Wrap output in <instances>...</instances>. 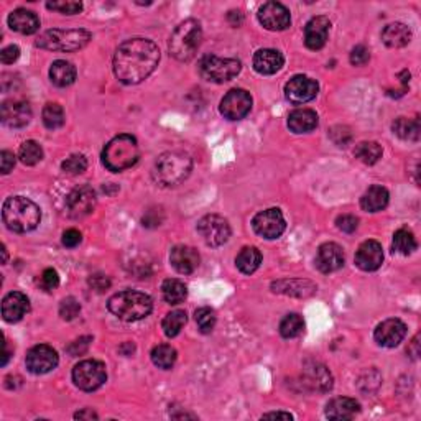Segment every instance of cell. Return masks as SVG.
I'll return each mask as SVG.
<instances>
[{
    "label": "cell",
    "instance_id": "1",
    "mask_svg": "<svg viewBox=\"0 0 421 421\" xmlns=\"http://www.w3.org/2000/svg\"><path fill=\"white\" fill-rule=\"evenodd\" d=\"M160 61V50L145 38L127 40L114 56V73L124 84H138L146 79Z\"/></svg>",
    "mask_w": 421,
    "mask_h": 421
},
{
    "label": "cell",
    "instance_id": "2",
    "mask_svg": "<svg viewBox=\"0 0 421 421\" xmlns=\"http://www.w3.org/2000/svg\"><path fill=\"white\" fill-rule=\"evenodd\" d=\"M193 170V160L191 157L181 150H171L160 155L155 162L152 177L157 185L163 188L177 186L190 177Z\"/></svg>",
    "mask_w": 421,
    "mask_h": 421
},
{
    "label": "cell",
    "instance_id": "3",
    "mask_svg": "<svg viewBox=\"0 0 421 421\" xmlns=\"http://www.w3.org/2000/svg\"><path fill=\"white\" fill-rule=\"evenodd\" d=\"M2 219L10 231L25 234L34 231L42 219V211L31 199L23 196H14L3 203Z\"/></svg>",
    "mask_w": 421,
    "mask_h": 421
},
{
    "label": "cell",
    "instance_id": "4",
    "mask_svg": "<svg viewBox=\"0 0 421 421\" xmlns=\"http://www.w3.org/2000/svg\"><path fill=\"white\" fill-rule=\"evenodd\" d=\"M107 308L118 320L132 322L149 316L153 309V301L145 293L125 290L109 298Z\"/></svg>",
    "mask_w": 421,
    "mask_h": 421
},
{
    "label": "cell",
    "instance_id": "5",
    "mask_svg": "<svg viewBox=\"0 0 421 421\" xmlns=\"http://www.w3.org/2000/svg\"><path fill=\"white\" fill-rule=\"evenodd\" d=\"M140 157L137 138L129 133H122L114 137L102 150V163L105 168L114 173H120L130 166H133Z\"/></svg>",
    "mask_w": 421,
    "mask_h": 421
},
{
    "label": "cell",
    "instance_id": "6",
    "mask_svg": "<svg viewBox=\"0 0 421 421\" xmlns=\"http://www.w3.org/2000/svg\"><path fill=\"white\" fill-rule=\"evenodd\" d=\"M203 40V30L199 22L190 18L179 23L170 38V53L178 61H191L199 50Z\"/></svg>",
    "mask_w": 421,
    "mask_h": 421
},
{
    "label": "cell",
    "instance_id": "7",
    "mask_svg": "<svg viewBox=\"0 0 421 421\" xmlns=\"http://www.w3.org/2000/svg\"><path fill=\"white\" fill-rule=\"evenodd\" d=\"M91 40V34L83 28L77 30H48L40 35L36 47L48 51H76L84 48Z\"/></svg>",
    "mask_w": 421,
    "mask_h": 421
},
{
    "label": "cell",
    "instance_id": "8",
    "mask_svg": "<svg viewBox=\"0 0 421 421\" xmlns=\"http://www.w3.org/2000/svg\"><path fill=\"white\" fill-rule=\"evenodd\" d=\"M239 60L234 58H219L214 55L203 56L199 61V73L204 79L211 81V83H226V81L234 79V77L240 73Z\"/></svg>",
    "mask_w": 421,
    "mask_h": 421
},
{
    "label": "cell",
    "instance_id": "9",
    "mask_svg": "<svg viewBox=\"0 0 421 421\" xmlns=\"http://www.w3.org/2000/svg\"><path fill=\"white\" fill-rule=\"evenodd\" d=\"M107 380V370L105 366L99 361L88 359V361L79 362L73 369V382L77 388L84 392H94L102 387Z\"/></svg>",
    "mask_w": 421,
    "mask_h": 421
},
{
    "label": "cell",
    "instance_id": "10",
    "mask_svg": "<svg viewBox=\"0 0 421 421\" xmlns=\"http://www.w3.org/2000/svg\"><path fill=\"white\" fill-rule=\"evenodd\" d=\"M198 232L209 247H219V245L226 244L231 237V226L220 216L209 214L204 216L198 222Z\"/></svg>",
    "mask_w": 421,
    "mask_h": 421
},
{
    "label": "cell",
    "instance_id": "11",
    "mask_svg": "<svg viewBox=\"0 0 421 421\" xmlns=\"http://www.w3.org/2000/svg\"><path fill=\"white\" fill-rule=\"evenodd\" d=\"M253 231L257 232L260 237L264 239H278L287 229V222H285L283 214H281L280 209L277 207H272V209H265L259 212L252 220Z\"/></svg>",
    "mask_w": 421,
    "mask_h": 421
},
{
    "label": "cell",
    "instance_id": "12",
    "mask_svg": "<svg viewBox=\"0 0 421 421\" xmlns=\"http://www.w3.org/2000/svg\"><path fill=\"white\" fill-rule=\"evenodd\" d=\"M220 114L229 120H240L251 112L252 97L244 89H232L220 101Z\"/></svg>",
    "mask_w": 421,
    "mask_h": 421
},
{
    "label": "cell",
    "instance_id": "13",
    "mask_svg": "<svg viewBox=\"0 0 421 421\" xmlns=\"http://www.w3.org/2000/svg\"><path fill=\"white\" fill-rule=\"evenodd\" d=\"M318 91H320V86L316 81L303 75L292 77L285 86V96L292 104L296 105L313 101L318 96Z\"/></svg>",
    "mask_w": 421,
    "mask_h": 421
},
{
    "label": "cell",
    "instance_id": "14",
    "mask_svg": "<svg viewBox=\"0 0 421 421\" xmlns=\"http://www.w3.org/2000/svg\"><path fill=\"white\" fill-rule=\"evenodd\" d=\"M58 353L51 346L40 344L31 347L27 354V369L35 375L48 374L58 366Z\"/></svg>",
    "mask_w": 421,
    "mask_h": 421
},
{
    "label": "cell",
    "instance_id": "15",
    "mask_svg": "<svg viewBox=\"0 0 421 421\" xmlns=\"http://www.w3.org/2000/svg\"><path fill=\"white\" fill-rule=\"evenodd\" d=\"M96 191L91 186H79L66 198V207L71 218L81 219L89 216L96 207Z\"/></svg>",
    "mask_w": 421,
    "mask_h": 421
},
{
    "label": "cell",
    "instance_id": "16",
    "mask_svg": "<svg viewBox=\"0 0 421 421\" xmlns=\"http://www.w3.org/2000/svg\"><path fill=\"white\" fill-rule=\"evenodd\" d=\"M259 22L270 31L287 30L292 23L290 10L280 2H267L260 7Z\"/></svg>",
    "mask_w": 421,
    "mask_h": 421
},
{
    "label": "cell",
    "instance_id": "17",
    "mask_svg": "<svg viewBox=\"0 0 421 421\" xmlns=\"http://www.w3.org/2000/svg\"><path fill=\"white\" fill-rule=\"evenodd\" d=\"M31 107L25 101H5L0 109V118L2 124L10 129H22L30 124L31 120Z\"/></svg>",
    "mask_w": 421,
    "mask_h": 421
},
{
    "label": "cell",
    "instance_id": "18",
    "mask_svg": "<svg viewBox=\"0 0 421 421\" xmlns=\"http://www.w3.org/2000/svg\"><path fill=\"white\" fill-rule=\"evenodd\" d=\"M405 336H407V326L403 321L395 320V318L380 322L374 333L375 341L382 347H396Z\"/></svg>",
    "mask_w": 421,
    "mask_h": 421
},
{
    "label": "cell",
    "instance_id": "19",
    "mask_svg": "<svg viewBox=\"0 0 421 421\" xmlns=\"http://www.w3.org/2000/svg\"><path fill=\"white\" fill-rule=\"evenodd\" d=\"M383 264L382 245L377 240H366L355 253V265L363 272H375Z\"/></svg>",
    "mask_w": 421,
    "mask_h": 421
},
{
    "label": "cell",
    "instance_id": "20",
    "mask_svg": "<svg viewBox=\"0 0 421 421\" xmlns=\"http://www.w3.org/2000/svg\"><path fill=\"white\" fill-rule=\"evenodd\" d=\"M170 261L178 273L190 275L199 267L201 257H199L198 251L190 245H177L170 253Z\"/></svg>",
    "mask_w": 421,
    "mask_h": 421
},
{
    "label": "cell",
    "instance_id": "21",
    "mask_svg": "<svg viewBox=\"0 0 421 421\" xmlns=\"http://www.w3.org/2000/svg\"><path fill=\"white\" fill-rule=\"evenodd\" d=\"M305 385L316 392H329L333 388V375L322 363L309 362L303 369Z\"/></svg>",
    "mask_w": 421,
    "mask_h": 421
},
{
    "label": "cell",
    "instance_id": "22",
    "mask_svg": "<svg viewBox=\"0 0 421 421\" xmlns=\"http://www.w3.org/2000/svg\"><path fill=\"white\" fill-rule=\"evenodd\" d=\"M344 265V252L334 242L322 244L316 255V267L322 273H333Z\"/></svg>",
    "mask_w": 421,
    "mask_h": 421
},
{
    "label": "cell",
    "instance_id": "23",
    "mask_svg": "<svg viewBox=\"0 0 421 421\" xmlns=\"http://www.w3.org/2000/svg\"><path fill=\"white\" fill-rule=\"evenodd\" d=\"M331 22L326 17H314L305 27V43L309 50H321L328 42Z\"/></svg>",
    "mask_w": 421,
    "mask_h": 421
},
{
    "label": "cell",
    "instance_id": "24",
    "mask_svg": "<svg viewBox=\"0 0 421 421\" xmlns=\"http://www.w3.org/2000/svg\"><path fill=\"white\" fill-rule=\"evenodd\" d=\"M285 58L280 51L272 50V48H265V50H259L253 55V69L259 75H275L283 68Z\"/></svg>",
    "mask_w": 421,
    "mask_h": 421
},
{
    "label": "cell",
    "instance_id": "25",
    "mask_svg": "<svg viewBox=\"0 0 421 421\" xmlns=\"http://www.w3.org/2000/svg\"><path fill=\"white\" fill-rule=\"evenodd\" d=\"M30 309L28 298L20 292H12L2 300V316L7 322H17Z\"/></svg>",
    "mask_w": 421,
    "mask_h": 421
},
{
    "label": "cell",
    "instance_id": "26",
    "mask_svg": "<svg viewBox=\"0 0 421 421\" xmlns=\"http://www.w3.org/2000/svg\"><path fill=\"white\" fill-rule=\"evenodd\" d=\"M9 27L22 35H34L40 28V18L35 12L27 9H17L9 15Z\"/></svg>",
    "mask_w": 421,
    "mask_h": 421
},
{
    "label": "cell",
    "instance_id": "27",
    "mask_svg": "<svg viewBox=\"0 0 421 421\" xmlns=\"http://www.w3.org/2000/svg\"><path fill=\"white\" fill-rule=\"evenodd\" d=\"M359 411H361L359 402H355L354 398H347V396L333 398L328 403V407H326V416L329 420H350Z\"/></svg>",
    "mask_w": 421,
    "mask_h": 421
},
{
    "label": "cell",
    "instance_id": "28",
    "mask_svg": "<svg viewBox=\"0 0 421 421\" xmlns=\"http://www.w3.org/2000/svg\"><path fill=\"white\" fill-rule=\"evenodd\" d=\"M288 127L295 133L311 132L318 127V114L311 109H296L290 114Z\"/></svg>",
    "mask_w": 421,
    "mask_h": 421
},
{
    "label": "cell",
    "instance_id": "29",
    "mask_svg": "<svg viewBox=\"0 0 421 421\" xmlns=\"http://www.w3.org/2000/svg\"><path fill=\"white\" fill-rule=\"evenodd\" d=\"M411 40V30L405 23H390L383 28L382 42L388 48L407 47Z\"/></svg>",
    "mask_w": 421,
    "mask_h": 421
},
{
    "label": "cell",
    "instance_id": "30",
    "mask_svg": "<svg viewBox=\"0 0 421 421\" xmlns=\"http://www.w3.org/2000/svg\"><path fill=\"white\" fill-rule=\"evenodd\" d=\"M388 191L383 186H370L361 198V206L367 212H379L385 209L388 204Z\"/></svg>",
    "mask_w": 421,
    "mask_h": 421
},
{
    "label": "cell",
    "instance_id": "31",
    "mask_svg": "<svg viewBox=\"0 0 421 421\" xmlns=\"http://www.w3.org/2000/svg\"><path fill=\"white\" fill-rule=\"evenodd\" d=\"M272 290L292 296H309L316 292V287H314L311 281L306 280H281L273 283Z\"/></svg>",
    "mask_w": 421,
    "mask_h": 421
},
{
    "label": "cell",
    "instance_id": "32",
    "mask_svg": "<svg viewBox=\"0 0 421 421\" xmlns=\"http://www.w3.org/2000/svg\"><path fill=\"white\" fill-rule=\"evenodd\" d=\"M50 79L58 88H68L76 81V68L68 61H55L50 68Z\"/></svg>",
    "mask_w": 421,
    "mask_h": 421
},
{
    "label": "cell",
    "instance_id": "33",
    "mask_svg": "<svg viewBox=\"0 0 421 421\" xmlns=\"http://www.w3.org/2000/svg\"><path fill=\"white\" fill-rule=\"evenodd\" d=\"M392 130L396 137H400L402 140L408 142H416L420 138V120L418 118H407V117H398L392 124Z\"/></svg>",
    "mask_w": 421,
    "mask_h": 421
},
{
    "label": "cell",
    "instance_id": "34",
    "mask_svg": "<svg viewBox=\"0 0 421 421\" xmlns=\"http://www.w3.org/2000/svg\"><path fill=\"white\" fill-rule=\"evenodd\" d=\"M261 253L257 247H244L235 259V265L245 275H251L260 267Z\"/></svg>",
    "mask_w": 421,
    "mask_h": 421
},
{
    "label": "cell",
    "instance_id": "35",
    "mask_svg": "<svg viewBox=\"0 0 421 421\" xmlns=\"http://www.w3.org/2000/svg\"><path fill=\"white\" fill-rule=\"evenodd\" d=\"M162 292H163V298H165V301L170 305L183 303L188 295L186 285L183 283V281L177 280V278H168V280L163 281Z\"/></svg>",
    "mask_w": 421,
    "mask_h": 421
},
{
    "label": "cell",
    "instance_id": "36",
    "mask_svg": "<svg viewBox=\"0 0 421 421\" xmlns=\"http://www.w3.org/2000/svg\"><path fill=\"white\" fill-rule=\"evenodd\" d=\"M355 158H359L366 165H375L382 158V146L377 142H361L355 146Z\"/></svg>",
    "mask_w": 421,
    "mask_h": 421
},
{
    "label": "cell",
    "instance_id": "37",
    "mask_svg": "<svg viewBox=\"0 0 421 421\" xmlns=\"http://www.w3.org/2000/svg\"><path fill=\"white\" fill-rule=\"evenodd\" d=\"M177 350L175 347H171L168 344H160L157 347H153L152 350V362L158 369H171L177 362Z\"/></svg>",
    "mask_w": 421,
    "mask_h": 421
},
{
    "label": "cell",
    "instance_id": "38",
    "mask_svg": "<svg viewBox=\"0 0 421 421\" xmlns=\"http://www.w3.org/2000/svg\"><path fill=\"white\" fill-rule=\"evenodd\" d=\"M186 313L181 311V309H177V311H171L165 316V320L162 322L163 333L166 334L168 337H175L181 333V329L185 328L186 324Z\"/></svg>",
    "mask_w": 421,
    "mask_h": 421
},
{
    "label": "cell",
    "instance_id": "39",
    "mask_svg": "<svg viewBox=\"0 0 421 421\" xmlns=\"http://www.w3.org/2000/svg\"><path fill=\"white\" fill-rule=\"evenodd\" d=\"M418 244H416L415 235L411 234L408 229H398L394 235V251L402 253V255H410L416 251Z\"/></svg>",
    "mask_w": 421,
    "mask_h": 421
},
{
    "label": "cell",
    "instance_id": "40",
    "mask_svg": "<svg viewBox=\"0 0 421 421\" xmlns=\"http://www.w3.org/2000/svg\"><path fill=\"white\" fill-rule=\"evenodd\" d=\"M305 329V321L300 314L292 313L287 314L280 322V334L285 339H292L300 336Z\"/></svg>",
    "mask_w": 421,
    "mask_h": 421
},
{
    "label": "cell",
    "instance_id": "41",
    "mask_svg": "<svg viewBox=\"0 0 421 421\" xmlns=\"http://www.w3.org/2000/svg\"><path fill=\"white\" fill-rule=\"evenodd\" d=\"M64 110L60 104H47L43 109V124L47 129L56 130L64 125Z\"/></svg>",
    "mask_w": 421,
    "mask_h": 421
},
{
    "label": "cell",
    "instance_id": "42",
    "mask_svg": "<svg viewBox=\"0 0 421 421\" xmlns=\"http://www.w3.org/2000/svg\"><path fill=\"white\" fill-rule=\"evenodd\" d=\"M18 158H20V160H22L23 165L34 166L38 162H42L43 149H42V146H40V144H36V142L28 140L22 146H20Z\"/></svg>",
    "mask_w": 421,
    "mask_h": 421
},
{
    "label": "cell",
    "instance_id": "43",
    "mask_svg": "<svg viewBox=\"0 0 421 421\" xmlns=\"http://www.w3.org/2000/svg\"><path fill=\"white\" fill-rule=\"evenodd\" d=\"M196 324L203 334H209L216 326V313L211 308H199L194 313Z\"/></svg>",
    "mask_w": 421,
    "mask_h": 421
},
{
    "label": "cell",
    "instance_id": "44",
    "mask_svg": "<svg viewBox=\"0 0 421 421\" xmlns=\"http://www.w3.org/2000/svg\"><path fill=\"white\" fill-rule=\"evenodd\" d=\"M61 168L68 175H81L88 168V160H86L84 155H71L63 162Z\"/></svg>",
    "mask_w": 421,
    "mask_h": 421
},
{
    "label": "cell",
    "instance_id": "45",
    "mask_svg": "<svg viewBox=\"0 0 421 421\" xmlns=\"http://www.w3.org/2000/svg\"><path fill=\"white\" fill-rule=\"evenodd\" d=\"M79 311H81V305H79V301L76 300V298L69 296V298H64V300L61 301L60 316L63 318L64 321L75 320L77 314H79Z\"/></svg>",
    "mask_w": 421,
    "mask_h": 421
},
{
    "label": "cell",
    "instance_id": "46",
    "mask_svg": "<svg viewBox=\"0 0 421 421\" xmlns=\"http://www.w3.org/2000/svg\"><path fill=\"white\" fill-rule=\"evenodd\" d=\"M47 7L50 10H56L64 15H75L83 10V3L81 2H64V0H61V2H48Z\"/></svg>",
    "mask_w": 421,
    "mask_h": 421
},
{
    "label": "cell",
    "instance_id": "47",
    "mask_svg": "<svg viewBox=\"0 0 421 421\" xmlns=\"http://www.w3.org/2000/svg\"><path fill=\"white\" fill-rule=\"evenodd\" d=\"M91 342H92V337H89V336L76 339L75 342H71V344L66 347V353L71 355V357H77V355H83V354L88 353V349H89V346H91Z\"/></svg>",
    "mask_w": 421,
    "mask_h": 421
},
{
    "label": "cell",
    "instance_id": "48",
    "mask_svg": "<svg viewBox=\"0 0 421 421\" xmlns=\"http://www.w3.org/2000/svg\"><path fill=\"white\" fill-rule=\"evenodd\" d=\"M331 138H333V142L337 146H347L349 142L353 140V133H350V130L347 129V127L337 125L331 130Z\"/></svg>",
    "mask_w": 421,
    "mask_h": 421
},
{
    "label": "cell",
    "instance_id": "49",
    "mask_svg": "<svg viewBox=\"0 0 421 421\" xmlns=\"http://www.w3.org/2000/svg\"><path fill=\"white\" fill-rule=\"evenodd\" d=\"M58 285H60V277L58 273H56V270L53 268L44 270L42 277H40V287L47 290V292H51V290H55Z\"/></svg>",
    "mask_w": 421,
    "mask_h": 421
},
{
    "label": "cell",
    "instance_id": "50",
    "mask_svg": "<svg viewBox=\"0 0 421 421\" xmlns=\"http://www.w3.org/2000/svg\"><path fill=\"white\" fill-rule=\"evenodd\" d=\"M336 226L339 231L346 232V234H353L359 226V219L353 214H342L336 219Z\"/></svg>",
    "mask_w": 421,
    "mask_h": 421
},
{
    "label": "cell",
    "instance_id": "51",
    "mask_svg": "<svg viewBox=\"0 0 421 421\" xmlns=\"http://www.w3.org/2000/svg\"><path fill=\"white\" fill-rule=\"evenodd\" d=\"M369 60H370V51L367 50L363 44H357V47L350 51V63H353L354 66H363Z\"/></svg>",
    "mask_w": 421,
    "mask_h": 421
},
{
    "label": "cell",
    "instance_id": "52",
    "mask_svg": "<svg viewBox=\"0 0 421 421\" xmlns=\"http://www.w3.org/2000/svg\"><path fill=\"white\" fill-rule=\"evenodd\" d=\"M89 285L97 293H102L110 287V280L105 275H102V273H96V275H91V278H89Z\"/></svg>",
    "mask_w": 421,
    "mask_h": 421
},
{
    "label": "cell",
    "instance_id": "53",
    "mask_svg": "<svg viewBox=\"0 0 421 421\" xmlns=\"http://www.w3.org/2000/svg\"><path fill=\"white\" fill-rule=\"evenodd\" d=\"M81 240H83V235H81V232L76 231V229H68L63 234V245L68 248L77 247V245L81 244Z\"/></svg>",
    "mask_w": 421,
    "mask_h": 421
},
{
    "label": "cell",
    "instance_id": "54",
    "mask_svg": "<svg viewBox=\"0 0 421 421\" xmlns=\"http://www.w3.org/2000/svg\"><path fill=\"white\" fill-rule=\"evenodd\" d=\"M18 56H20V48L17 44H10V47L3 48V50L0 51V60H2L3 64L15 63V61L18 60Z\"/></svg>",
    "mask_w": 421,
    "mask_h": 421
},
{
    "label": "cell",
    "instance_id": "55",
    "mask_svg": "<svg viewBox=\"0 0 421 421\" xmlns=\"http://www.w3.org/2000/svg\"><path fill=\"white\" fill-rule=\"evenodd\" d=\"M15 166V155L9 152V150H3L0 153V170H2L3 175H9Z\"/></svg>",
    "mask_w": 421,
    "mask_h": 421
},
{
    "label": "cell",
    "instance_id": "56",
    "mask_svg": "<svg viewBox=\"0 0 421 421\" xmlns=\"http://www.w3.org/2000/svg\"><path fill=\"white\" fill-rule=\"evenodd\" d=\"M162 220H163V212L160 209H152L144 216L142 222H144L145 227H157L160 226Z\"/></svg>",
    "mask_w": 421,
    "mask_h": 421
},
{
    "label": "cell",
    "instance_id": "57",
    "mask_svg": "<svg viewBox=\"0 0 421 421\" xmlns=\"http://www.w3.org/2000/svg\"><path fill=\"white\" fill-rule=\"evenodd\" d=\"M75 418H77V420H97V415L92 410H88V408H86V410L76 413Z\"/></svg>",
    "mask_w": 421,
    "mask_h": 421
},
{
    "label": "cell",
    "instance_id": "58",
    "mask_svg": "<svg viewBox=\"0 0 421 421\" xmlns=\"http://www.w3.org/2000/svg\"><path fill=\"white\" fill-rule=\"evenodd\" d=\"M261 418H283V420H292L293 416L290 415V413H285V411H277V413H265Z\"/></svg>",
    "mask_w": 421,
    "mask_h": 421
},
{
    "label": "cell",
    "instance_id": "59",
    "mask_svg": "<svg viewBox=\"0 0 421 421\" xmlns=\"http://www.w3.org/2000/svg\"><path fill=\"white\" fill-rule=\"evenodd\" d=\"M408 353L411 354V357H413V359H416V357H418V355H420V350H418V336H416V337L411 341V347H410V349H408Z\"/></svg>",
    "mask_w": 421,
    "mask_h": 421
},
{
    "label": "cell",
    "instance_id": "60",
    "mask_svg": "<svg viewBox=\"0 0 421 421\" xmlns=\"http://www.w3.org/2000/svg\"><path fill=\"white\" fill-rule=\"evenodd\" d=\"M118 350H120L124 355H132V353L135 350V346L132 344V342H125L124 346H120V349Z\"/></svg>",
    "mask_w": 421,
    "mask_h": 421
},
{
    "label": "cell",
    "instance_id": "61",
    "mask_svg": "<svg viewBox=\"0 0 421 421\" xmlns=\"http://www.w3.org/2000/svg\"><path fill=\"white\" fill-rule=\"evenodd\" d=\"M2 253H3V264H5V261H7V248H5V245H2Z\"/></svg>",
    "mask_w": 421,
    "mask_h": 421
}]
</instances>
